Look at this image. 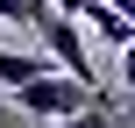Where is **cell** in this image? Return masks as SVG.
<instances>
[{"mask_svg": "<svg viewBox=\"0 0 135 128\" xmlns=\"http://www.w3.org/2000/svg\"><path fill=\"white\" fill-rule=\"evenodd\" d=\"M85 100H93V86H85V78H71V71H57V64H50V71H36V78L14 93V107H21V114H36V121H71Z\"/></svg>", "mask_w": 135, "mask_h": 128, "instance_id": "obj_1", "label": "cell"}, {"mask_svg": "<svg viewBox=\"0 0 135 128\" xmlns=\"http://www.w3.org/2000/svg\"><path fill=\"white\" fill-rule=\"evenodd\" d=\"M0 29H7V21H0Z\"/></svg>", "mask_w": 135, "mask_h": 128, "instance_id": "obj_11", "label": "cell"}, {"mask_svg": "<svg viewBox=\"0 0 135 128\" xmlns=\"http://www.w3.org/2000/svg\"><path fill=\"white\" fill-rule=\"evenodd\" d=\"M36 71H50V57H43V50H28V57H21V50H7V43H0V93H7V100H14Z\"/></svg>", "mask_w": 135, "mask_h": 128, "instance_id": "obj_3", "label": "cell"}, {"mask_svg": "<svg viewBox=\"0 0 135 128\" xmlns=\"http://www.w3.org/2000/svg\"><path fill=\"white\" fill-rule=\"evenodd\" d=\"M107 7H121V14H128V21H135V0H107Z\"/></svg>", "mask_w": 135, "mask_h": 128, "instance_id": "obj_9", "label": "cell"}, {"mask_svg": "<svg viewBox=\"0 0 135 128\" xmlns=\"http://www.w3.org/2000/svg\"><path fill=\"white\" fill-rule=\"evenodd\" d=\"M121 86H128V100H135V36L121 43Z\"/></svg>", "mask_w": 135, "mask_h": 128, "instance_id": "obj_7", "label": "cell"}, {"mask_svg": "<svg viewBox=\"0 0 135 128\" xmlns=\"http://www.w3.org/2000/svg\"><path fill=\"white\" fill-rule=\"evenodd\" d=\"M50 7H57V14H71V21H78V14H85V7H93V0H50Z\"/></svg>", "mask_w": 135, "mask_h": 128, "instance_id": "obj_8", "label": "cell"}, {"mask_svg": "<svg viewBox=\"0 0 135 128\" xmlns=\"http://www.w3.org/2000/svg\"><path fill=\"white\" fill-rule=\"evenodd\" d=\"M0 128H7V107H0Z\"/></svg>", "mask_w": 135, "mask_h": 128, "instance_id": "obj_10", "label": "cell"}, {"mask_svg": "<svg viewBox=\"0 0 135 128\" xmlns=\"http://www.w3.org/2000/svg\"><path fill=\"white\" fill-rule=\"evenodd\" d=\"M78 21H93V36H100V43H114V50H121V43L135 36V21L121 14V7H107V0H93V7L78 14Z\"/></svg>", "mask_w": 135, "mask_h": 128, "instance_id": "obj_4", "label": "cell"}, {"mask_svg": "<svg viewBox=\"0 0 135 128\" xmlns=\"http://www.w3.org/2000/svg\"><path fill=\"white\" fill-rule=\"evenodd\" d=\"M50 0H0V21H36Z\"/></svg>", "mask_w": 135, "mask_h": 128, "instance_id": "obj_6", "label": "cell"}, {"mask_svg": "<svg viewBox=\"0 0 135 128\" xmlns=\"http://www.w3.org/2000/svg\"><path fill=\"white\" fill-rule=\"evenodd\" d=\"M57 128H114V114H107L100 100H85V107H78L71 121H57Z\"/></svg>", "mask_w": 135, "mask_h": 128, "instance_id": "obj_5", "label": "cell"}, {"mask_svg": "<svg viewBox=\"0 0 135 128\" xmlns=\"http://www.w3.org/2000/svg\"><path fill=\"white\" fill-rule=\"evenodd\" d=\"M36 43H43V57H50L57 71H71V78H85V86H93V57H85V36H78V21H71V14L43 7V14H36Z\"/></svg>", "mask_w": 135, "mask_h": 128, "instance_id": "obj_2", "label": "cell"}]
</instances>
